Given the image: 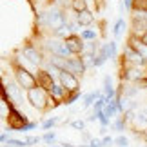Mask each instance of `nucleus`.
<instances>
[{"label":"nucleus","instance_id":"nucleus-1","mask_svg":"<svg viewBox=\"0 0 147 147\" xmlns=\"http://www.w3.org/2000/svg\"><path fill=\"white\" fill-rule=\"evenodd\" d=\"M27 102H29L33 107L44 111L46 107L51 105V94L46 91V89H42L40 86H36V87H33V89L27 91Z\"/></svg>","mask_w":147,"mask_h":147},{"label":"nucleus","instance_id":"nucleus-2","mask_svg":"<svg viewBox=\"0 0 147 147\" xmlns=\"http://www.w3.org/2000/svg\"><path fill=\"white\" fill-rule=\"evenodd\" d=\"M15 78H16V84H18L22 89H26V91H29V89L38 86L36 75L29 73L24 65H18V64L15 65Z\"/></svg>","mask_w":147,"mask_h":147},{"label":"nucleus","instance_id":"nucleus-3","mask_svg":"<svg viewBox=\"0 0 147 147\" xmlns=\"http://www.w3.org/2000/svg\"><path fill=\"white\" fill-rule=\"evenodd\" d=\"M58 80L60 84L65 87L67 93H78V87H80V82H78L76 75H73V73L65 71V69H60L58 71Z\"/></svg>","mask_w":147,"mask_h":147},{"label":"nucleus","instance_id":"nucleus-4","mask_svg":"<svg viewBox=\"0 0 147 147\" xmlns=\"http://www.w3.org/2000/svg\"><path fill=\"white\" fill-rule=\"evenodd\" d=\"M7 123L13 131H26L31 129L33 125H26V116H22L13 105H9V115H7Z\"/></svg>","mask_w":147,"mask_h":147},{"label":"nucleus","instance_id":"nucleus-5","mask_svg":"<svg viewBox=\"0 0 147 147\" xmlns=\"http://www.w3.org/2000/svg\"><path fill=\"white\" fill-rule=\"evenodd\" d=\"M65 46L69 49V55H80L84 53V38L78 35H69L65 36Z\"/></svg>","mask_w":147,"mask_h":147},{"label":"nucleus","instance_id":"nucleus-6","mask_svg":"<svg viewBox=\"0 0 147 147\" xmlns=\"http://www.w3.org/2000/svg\"><path fill=\"white\" fill-rule=\"evenodd\" d=\"M46 22H47V26H51L53 29H62V27L65 26V16L62 15V11H56V9H53V11H49V13L46 15Z\"/></svg>","mask_w":147,"mask_h":147},{"label":"nucleus","instance_id":"nucleus-7","mask_svg":"<svg viewBox=\"0 0 147 147\" xmlns=\"http://www.w3.org/2000/svg\"><path fill=\"white\" fill-rule=\"evenodd\" d=\"M36 80H38V86H40L42 89H46V91L49 93L51 89L55 87V80H53V75H51L49 71L46 69H40L36 73Z\"/></svg>","mask_w":147,"mask_h":147},{"label":"nucleus","instance_id":"nucleus-8","mask_svg":"<svg viewBox=\"0 0 147 147\" xmlns=\"http://www.w3.org/2000/svg\"><path fill=\"white\" fill-rule=\"evenodd\" d=\"M46 47L53 53L55 56H65L69 55V49H67V46H65V42H58V40H47V44H46Z\"/></svg>","mask_w":147,"mask_h":147},{"label":"nucleus","instance_id":"nucleus-9","mask_svg":"<svg viewBox=\"0 0 147 147\" xmlns=\"http://www.w3.org/2000/svg\"><path fill=\"white\" fill-rule=\"evenodd\" d=\"M22 53H24V56H26V58L29 60L31 64H35V65H38V64H40V62L44 60V58H42V55L38 53V49H35L33 46H26Z\"/></svg>","mask_w":147,"mask_h":147},{"label":"nucleus","instance_id":"nucleus-10","mask_svg":"<svg viewBox=\"0 0 147 147\" xmlns=\"http://www.w3.org/2000/svg\"><path fill=\"white\" fill-rule=\"evenodd\" d=\"M94 22V16L91 11H82V13H78V24L80 26H89V24H93Z\"/></svg>","mask_w":147,"mask_h":147},{"label":"nucleus","instance_id":"nucleus-11","mask_svg":"<svg viewBox=\"0 0 147 147\" xmlns=\"http://www.w3.org/2000/svg\"><path fill=\"white\" fill-rule=\"evenodd\" d=\"M71 7L75 9L76 13H82V11L87 9V4H86V0H73V2H71Z\"/></svg>","mask_w":147,"mask_h":147},{"label":"nucleus","instance_id":"nucleus-12","mask_svg":"<svg viewBox=\"0 0 147 147\" xmlns=\"http://www.w3.org/2000/svg\"><path fill=\"white\" fill-rule=\"evenodd\" d=\"M122 26H123V20L120 18V20L116 22V26H115V35H116V36L120 35V31H122Z\"/></svg>","mask_w":147,"mask_h":147},{"label":"nucleus","instance_id":"nucleus-13","mask_svg":"<svg viewBox=\"0 0 147 147\" xmlns=\"http://www.w3.org/2000/svg\"><path fill=\"white\" fill-rule=\"evenodd\" d=\"M82 38H96V33H94V31H84Z\"/></svg>","mask_w":147,"mask_h":147},{"label":"nucleus","instance_id":"nucleus-14","mask_svg":"<svg viewBox=\"0 0 147 147\" xmlns=\"http://www.w3.org/2000/svg\"><path fill=\"white\" fill-rule=\"evenodd\" d=\"M136 36L140 38V42H142L144 46L147 47V31H145V33H142V35H136Z\"/></svg>","mask_w":147,"mask_h":147},{"label":"nucleus","instance_id":"nucleus-15","mask_svg":"<svg viewBox=\"0 0 147 147\" xmlns=\"http://www.w3.org/2000/svg\"><path fill=\"white\" fill-rule=\"evenodd\" d=\"M116 144H120V147H125V145H127V140H125V138H118Z\"/></svg>","mask_w":147,"mask_h":147},{"label":"nucleus","instance_id":"nucleus-16","mask_svg":"<svg viewBox=\"0 0 147 147\" xmlns=\"http://www.w3.org/2000/svg\"><path fill=\"white\" fill-rule=\"evenodd\" d=\"M53 123H55V120H49V122H46V127H51Z\"/></svg>","mask_w":147,"mask_h":147},{"label":"nucleus","instance_id":"nucleus-17","mask_svg":"<svg viewBox=\"0 0 147 147\" xmlns=\"http://www.w3.org/2000/svg\"><path fill=\"white\" fill-rule=\"evenodd\" d=\"M4 147H7V145H4Z\"/></svg>","mask_w":147,"mask_h":147}]
</instances>
